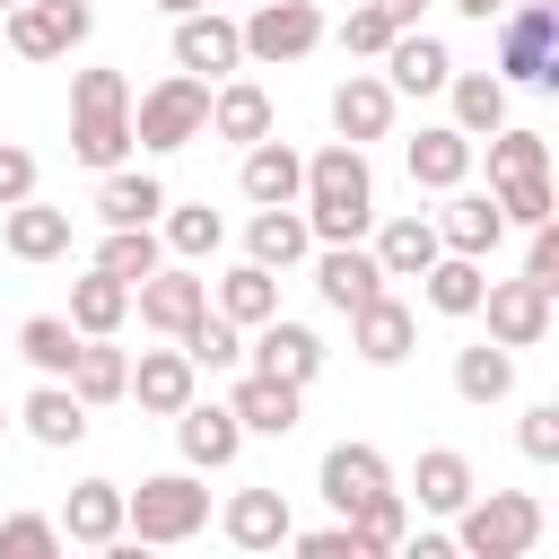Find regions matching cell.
<instances>
[{
  "mask_svg": "<svg viewBox=\"0 0 559 559\" xmlns=\"http://www.w3.org/2000/svg\"><path fill=\"white\" fill-rule=\"evenodd\" d=\"M0 550H9V559H52V550H61V524H52V515H9V524H0Z\"/></svg>",
  "mask_w": 559,
  "mask_h": 559,
  "instance_id": "obj_47",
  "label": "cell"
},
{
  "mask_svg": "<svg viewBox=\"0 0 559 559\" xmlns=\"http://www.w3.org/2000/svg\"><path fill=\"white\" fill-rule=\"evenodd\" d=\"M201 9H218V0H201Z\"/></svg>",
  "mask_w": 559,
  "mask_h": 559,
  "instance_id": "obj_57",
  "label": "cell"
},
{
  "mask_svg": "<svg viewBox=\"0 0 559 559\" xmlns=\"http://www.w3.org/2000/svg\"><path fill=\"white\" fill-rule=\"evenodd\" d=\"M227 411H236V428H245V437H288V428L306 419V384L245 367V376H236V393H227Z\"/></svg>",
  "mask_w": 559,
  "mask_h": 559,
  "instance_id": "obj_14",
  "label": "cell"
},
{
  "mask_svg": "<svg viewBox=\"0 0 559 559\" xmlns=\"http://www.w3.org/2000/svg\"><path fill=\"white\" fill-rule=\"evenodd\" d=\"M192 384H201V367H192V358H183V341H175V349H140V367H131V384H122V393H131L148 419H175V411L192 402Z\"/></svg>",
  "mask_w": 559,
  "mask_h": 559,
  "instance_id": "obj_21",
  "label": "cell"
},
{
  "mask_svg": "<svg viewBox=\"0 0 559 559\" xmlns=\"http://www.w3.org/2000/svg\"><path fill=\"white\" fill-rule=\"evenodd\" d=\"M314 253V227H306V210L297 201H262L253 210V227H245V262H262V271H288V262H306Z\"/></svg>",
  "mask_w": 559,
  "mask_h": 559,
  "instance_id": "obj_23",
  "label": "cell"
},
{
  "mask_svg": "<svg viewBox=\"0 0 559 559\" xmlns=\"http://www.w3.org/2000/svg\"><path fill=\"white\" fill-rule=\"evenodd\" d=\"M480 314H489V341H507V349H542L550 341V288L542 280H489Z\"/></svg>",
  "mask_w": 559,
  "mask_h": 559,
  "instance_id": "obj_10",
  "label": "cell"
},
{
  "mask_svg": "<svg viewBox=\"0 0 559 559\" xmlns=\"http://www.w3.org/2000/svg\"><path fill=\"white\" fill-rule=\"evenodd\" d=\"M210 524V489L192 472H148L140 489H122V542H192Z\"/></svg>",
  "mask_w": 559,
  "mask_h": 559,
  "instance_id": "obj_3",
  "label": "cell"
},
{
  "mask_svg": "<svg viewBox=\"0 0 559 559\" xmlns=\"http://www.w3.org/2000/svg\"><path fill=\"white\" fill-rule=\"evenodd\" d=\"M96 26V0H17L9 9V52L17 61H70Z\"/></svg>",
  "mask_w": 559,
  "mask_h": 559,
  "instance_id": "obj_6",
  "label": "cell"
},
{
  "mask_svg": "<svg viewBox=\"0 0 559 559\" xmlns=\"http://www.w3.org/2000/svg\"><path fill=\"white\" fill-rule=\"evenodd\" d=\"M498 192V218L507 227H542L550 218V175H507V183H489Z\"/></svg>",
  "mask_w": 559,
  "mask_h": 559,
  "instance_id": "obj_45",
  "label": "cell"
},
{
  "mask_svg": "<svg viewBox=\"0 0 559 559\" xmlns=\"http://www.w3.org/2000/svg\"><path fill=\"white\" fill-rule=\"evenodd\" d=\"M157 236H166L175 262H210L218 236H227V218H218L210 201H166V210H157Z\"/></svg>",
  "mask_w": 559,
  "mask_h": 559,
  "instance_id": "obj_38",
  "label": "cell"
},
{
  "mask_svg": "<svg viewBox=\"0 0 559 559\" xmlns=\"http://www.w3.org/2000/svg\"><path fill=\"white\" fill-rule=\"evenodd\" d=\"M332 131H341L349 148H367V140L393 131V87H384V70H349V79L332 87Z\"/></svg>",
  "mask_w": 559,
  "mask_h": 559,
  "instance_id": "obj_19",
  "label": "cell"
},
{
  "mask_svg": "<svg viewBox=\"0 0 559 559\" xmlns=\"http://www.w3.org/2000/svg\"><path fill=\"white\" fill-rule=\"evenodd\" d=\"M157 9H166V17H183V9H201V0H157Z\"/></svg>",
  "mask_w": 559,
  "mask_h": 559,
  "instance_id": "obj_55",
  "label": "cell"
},
{
  "mask_svg": "<svg viewBox=\"0 0 559 559\" xmlns=\"http://www.w3.org/2000/svg\"><path fill=\"white\" fill-rule=\"evenodd\" d=\"M157 262H166L157 227H105V245H96V271H114V280H148Z\"/></svg>",
  "mask_w": 559,
  "mask_h": 559,
  "instance_id": "obj_43",
  "label": "cell"
},
{
  "mask_svg": "<svg viewBox=\"0 0 559 559\" xmlns=\"http://www.w3.org/2000/svg\"><path fill=\"white\" fill-rule=\"evenodd\" d=\"M0 245H9V262H61L70 253V210H52L44 192H26V201L0 210Z\"/></svg>",
  "mask_w": 559,
  "mask_h": 559,
  "instance_id": "obj_17",
  "label": "cell"
},
{
  "mask_svg": "<svg viewBox=\"0 0 559 559\" xmlns=\"http://www.w3.org/2000/svg\"><path fill=\"white\" fill-rule=\"evenodd\" d=\"M314 489L332 498V515H349V507H367L376 489H393V463L367 445V437H341L332 454H323V472H314Z\"/></svg>",
  "mask_w": 559,
  "mask_h": 559,
  "instance_id": "obj_16",
  "label": "cell"
},
{
  "mask_svg": "<svg viewBox=\"0 0 559 559\" xmlns=\"http://www.w3.org/2000/svg\"><path fill=\"white\" fill-rule=\"evenodd\" d=\"M0 437H9V411H0Z\"/></svg>",
  "mask_w": 559,
  "mask_h": 559,
  "instance_id": "obj_56",
  "label": "cell"
},
{
  "mask_svg": "<svg viewBox=\"0 0 559 559\" xmlns=\"http://www.w3.org/2000/svg\"><path fill=\"white\" fill-rule=\"evenodd\" d=\"M542 542V498L533 489H472L454 507V550L463 559H524Z\"/></svg>",
  "mask_w": 559,
  "mask_h": 559,
  "instance_id": "obj_2",
  "label": "cell"
},
{
  "mask_svg": "<svg viewBox=\"0 0 559 559\" xmlns=\"http://www.w3.org/2000/svg\"><path fill=\"white\" fill-rule=\"evenodd\" d=\"M122 384H131V358L114 349V332H105V341H79V358H70V393H79L87 411H105V402H122Z\"/></svg>",
  "mask_w": 559,
  "mask_h": 559,
  "instance_id": "obj_40",
  "label": "cell"
},
{
  "mask_svg": "<svg viewBox=\"0 0 559 559\" xmlns=\"http://www.w3.org/2000/svg\"><path fill=\"white\" fill-rule=\"evenodd\" d=\"M175 341H183V358H192V367H210V376L245 358V323H227L218 306H201V314H192V323H183Z\"/></svg>",
  "mask_w": 559,
  "mask_h": 559,
  "instance_id": "obj_42",
  "label": "cell"
},
{
  "mask_svg": "<svg viewBox=\"0 0 559 559\" xmlns=\"http://www.w3.org/2000/svg\"><path fill=\"white\" fill-rule=\"evenodd\" d=\"M349 349H358L367 367H402V358L419 349V314H411L393 288H376L367 306H349Z\"/></svg>",
  "mask_w": 559,
  "mask_h": 559,
  "instance_id": "obj_11",
  "label": "cell"
},
{
  "mask_svg": "<svg viewBox=\"0 0 559 559\" xmlns=\"http://www.w3.org/2000/svg\"><path fill=\"white\" fill-rule=\"evenodd\" d=\"M262 376H288V384H314L323 376V332L297 323V314H262L253 323V349H245Z\"/></svg>",
  "mask_w": 559,
  "mask_h": 559,
  "instance_id": "obj_13",
  "label": "cell"
},
{
  "mask_svg": "<svg viewBox=\"0 0 559 559\" xmlns=\"http://www.w3.org/2000/svg\"><path fill=\"white\" fill-rule=\"evenodd\" d=\"M17 419H26V437H35V445H52V454H70V445L87 437V402H79L61 376H44V384L17 402Z\"/></svg>",
  "mask_w": 559,
  "mask_h": 559,
  "instance_id": "obj_26",
  "label": "cell"
},
{
  "mask_svg": "<svg viewBox=\"0 0 559 559\" xmlns=\"http://www.w3.org/2000/svg\"><path fill=\"white\" fill-rule=\"evenodd\" d=\"M131 306H140V323H148L157 341H175V332L210 306V280H201L192 262H157L148 280H131Z\"/></svg>",
  "mask_w": 559,
  "mask_h": 559,
  "instance_id": "obj_9",
  "label": "cell"
},
{
  "mask_svg": "<svg viewBox=\"0 0 559 559\" xmlns=\"http://www.w3.org/2000/svg\"><path fill=\"white\" fill-rule=\"evenodd\" d=\"M306 559H358V533H349V515L341 524H323V533H288Z\"/></svg>",
  "mask_w": 559,
  "mask_h": 559,
  "instance_id": "obj_51",
  "label": "cell"
},
{
  "mask_svg": "<svg viewBox=\"0 0 559 559\" xmlns=\"http://www.w3.org/2000/svg\"><path fill=\"white\" fill-rule=\"evenodd\" d=\"M70 157L79 166H122L131 157V96H79L70 105Z\"/></svg>",
  "mask_w": 559,
  "mask_h": 559,
  "instance_id": "obj_12",
  "label": "cell"
},
{
  "mask_svg": "<svg viewBox=\"0 0 559 559\" xmlns=\"http://www.w3.org/2000/svg\"><path fill=\"white\" fill-rule=\"evenodd\" d=\"M297 210H306L314 245H349V236H367V227H376V175H367V148H349V140L314 148V157H306V192H297Z\"/></svg>",
  "mask_w": 559,
  "mask_h": 559,
  "instance_id": "obj_1",
  "label": "cell"
},
{
  "mask_svg": "<svg viewBox=\"0 0 559 559\" xmlns=\"http://www.w3.org/2000/svg\"><path fill=\"white\" fill-rule=\"evenodd\" d=\"M175 70H192V79H227V70H245V35H236V17L227 9H183L175 17Z\"/></svg>",
  "mask_w": 559,
  "mask_h": 559,
  "instance_id": "obj_8",
  "label": "cell"
},
{
  "mask_svg": "<svg viewBox=\"0 0 559 559\" xmlns=\"http://www.w3.org/2000/svg\"><path fill=\"white\" fill-rule=\"evenodd\" d=\"M454 393H463L472 411L507 402V393H515V349H507V341H472V349H454Z\"/></svg>",
  "mask_w": 559,
  "mask_h": 559,
  "instance_id": "obj_32",
  "label": "cell"
},
{
  "mask_svg": "<svg viewBox=\"0 0 559 559\" xmlns=\"http://www.w3.org/2000/svg\"><path fill=\"white\" fill-rule=\"evenodd\" d=\"M472 489H480V480H472V454H454V445H428V454L411 463V498H419L428 515H454Z\"/></svg>",
  "mask_w": 559,
  "mask_h": 559,
  "instance_id": "obj_33",
  "label": "cell"
},
{
  "mask_svg": "<svg viewBox=\"0 0 559 559\" xmlns=\"http://www.w3.org/2000/svg\"><path fill=\"white\" fill-rule=\"evenodd\" d=\"M498 79L507 87H559V9L550 0L498 9Z\"/></svg>",
  "mask_w": 559,
  "mask_h": 559,
  "instance_id": "obj_4",
  "label": "cell"
},
{
  "mask_svg": "<svg viewBox=\"0 0 559 559\" xmlns=\"http://www.w3.org/2000/svg\"><path fill=\"white\" fill-rule=\"evenodd\" d=\"M402 157H411V183H419V192H454V183L472 175V140H463L454 122H428Z\"/></svg>",
  "mask_w": 559,
  "mask_h": 559,
  "instance_id": "obj_30",
  "label": "cell"
},
{
  "mask_svg": "<svg viewBox=\"0 0 559 559\" xmlns=\"http://www.w3.org/2000/svg\"><path fill=\"white\" fill-rule=\"evenodd\" d=\"M61 542H87V550H114L122 542V480H79L61 498Z\"/></svg>",
  "mask_w": 559,
  "mask_h": 559,
  "instance_id": "obj_24",
  "label": "cell"
},
{
  "mask_svg": "<svg viewBox=\"0 0 559 559\" xmlns=\"http://www.w3.org/2000/svg\"><path fill=\"white\" fill-rule=\"evenodd\" d=\"M236 35H245V61L280 70V61H306V52L323 44V9H314V0H262Z\"/></svg>",
  "mask_w": 559,
  "mask_h": 559,
  "instance_id": "obj_7",
  "label": "cell"
},
{
  "mask_svg": "<svg viewBox=\"0 0 559 559\" xmlns=\"http://www.w3.org/2000/svg\"><path fill=\"white\" fill-rule=\"evenodd\" d=\"M26 192H35V148L0 140V210H9V201H26Z\"/></svg>",
  "mask_w": 559,
  "mask_h": 559,
  "instance_id": "obj_50",
  "label": "cell"
},
{
  "mask_svg": "<svg viewBox=\"0 0 559 559\" xmlns=\"http://www.w3.org/2000/svg\"><path fill=\"white\" fill-rule=\"evenodd\" d=\"M515 445H524L533 463H559V402H533L524 428H515Z\"/></svg>",
  "mask_w": 559,
  "mask_h": 559,
  "instance_id": "obj_48",
  "label": "cell"
},
{
  "mask_svg": "<svg viewBox=\"0 0 559 559\" xmlns=\"http://www.w3.org/2000/svg\"><path fill=\"white\" fill-rule=\"evenodd\" d=\"M236 192H245L253 210H262V201H297V192H306V157L262 131V140L245 148V166H236Z\"/></svg>",
  "mask_w": 559,
  "mask_h": 559,
  "instance_id": "obj_25",
  "label": "cell"
},
{
  "mask_svg": "<svg viewBox=\"0 0 559 559\" xmlns=\"http://www.w3.org/2000/svg\"><path fill=\"white\" fill-rule=\"evenodd\" d=\"M480 288H489V271H480L472 253H437V262L419 271V297H428L437 314H454V323L480 314Z\"/></svg>",
  "mask_w": 559,
  "mask_h": 559,
  "instance_id": "obj_35",
  "label": "cell"
},
{
  "mask_svg": "<svg viewBox=\"0 0 559 559\" xmlns=\"http://www.w3.org/2000/svg\"><path fill=\"white\" fill-rule=\"evenodd\" d=\"M445 96H454V131H463V140H489V131L507 122V79H498V70H454Z\"/></svg>",
  "mask_w": 559,
  "mask_h": 559,
  "instance_id": "obj_34",
  "label": "cell"
},
{
  "mask_svg": "<svg viewBox=\"0 0 559 559\" xmlns=\"http://www.w3.org/2000/svg\"><path fill=\"white\" fill-rule=\"evenodd\" d=\"M175 445H183L192 472H227V463L245 454V428H236L227 402H201V393H192V402L175 411Z\"/></svg>",
  "mask_w": 559,
  "mask_h": 559,
  "instance_id": "obj_15",
  "label": "cell"
},
{
  "mask_svg": "<svg viewBox=\"0 0 559 559\" xmlns=\"http://www.w3.org/2000/svg\"><path fill=\"white\" fill-rule=\"evenodd\" d=\"M454 9H463V17H480V26H489V17H498V9H507V0H454Z\"/></svg>",
  "mask_w": 559,
  "mask_h": 559,
  "instance_id": "obj_54",
  "label": "cell"
},
{
  "mask_svg": "<svg viewBox=\"0 0 559 559\" xmlns=\"http://www.w3.org/2000/svg\"><path fill=\"white\" fill-rule=\"evenodd\" d=\"M210 306L227 314V323H262V314H280V271H262V262H236V271H218V288H210Z\"/></svg>",
  "mask_w": 559,
  "mask_h": 559,
  "instance_id": "obj_37",
  "label": "cell"
},
{
  "mask_svg": "<svg viewBox=\"0 0 559 559\" xmlns=\"http://www.w3.org/2000/svg\"><path fill=\"white\" fill-rule=\"evenodd\" d=\"M314 288H323V306L332 314H349V306H367L376 288H384V262L349 236V245H314Z\"/></svg>",
  "mask_w": 559,
  "mask_h": 559,
  "instance_id": "obj_20",
  "label": "cell"
},
{
  "mask_svg": "<svg viewBox=\"0 0 559 559\" xmlns=\"http://www.w3.org/2000/svg\"><path fill=\"white\" fill-rule=\"evenodd\" d=\"M0 9H17V0H0Z\"/></svg>",
  "mask_w": 559,
  "mask_h": 559,
  "instance_id": "obj_58",
  "label": "cell"
},
{
  "mask_svg": "<svg viewBox=\"0 0 559 559\" xmlns=\"http://www.w3.org/2000/svg\"><path fill=\"white\" fill-rule=\"evenodd\" d=\"M210 131H218V140H236V148H253V140L271 131V87L227 70V79L210 87Z\"/></svg>",
  "mask_w": 559,
  "mask_h": 559,
  "instance_id": "obj_28",
  "label": "cell"
},
{
  "mask_svg": "<svg viewBox=\"0 0 559 559\" xmlns=\"http://www.w3.org/2000/svg\"><path fill=\"white\" fill-rule=\"evenodd\" d=\"M376 262H384V280H419L445 245H437V218H419V210H402V218H384L376 227V245H367Z\"/></svg>",
  "mask_w": 559,
  "mask_h": 559,
  "instance_id": "obj_31",
  "label": "cell"
},
{
  "mask_svg": "<svg viewBox=\"0 0 559 559\" xmlns=\"http://www.w3.org/2000/svg\"><path fill=\"white\" fill-rule=\"evenodd\" d=\"M498 236H507V218H498V192H463V183H454V201L437 210V245H445V253H472V262H489V253H498Z\"/></svg>",
  "mask_w": 559,
  "mask_h": 559,
  "instance_id": "obj_22",
  "label": "cell"
},
{
  "mask_svg": "<svg viewBox=\"0 0 559 559\" xmlns=\"http://www.w3.org/2000/svg\"><path fill=\"white\" fill-rule=\"evenodd\" d=\"M349 533H358V559H393L402 533H411V498L402 489H376L367 507H349Z\"/></svg>",
  "mask_w": 559,
  "mask_h": 559,
  "instance_id": "obj_41",
  "label": "cell"
},
{
  "mask_svg": "<svg viewBox=\"0 0 559 559\" xmlns=\"http://www.w3.org/2000/svg\"><path fill=\"white\" fill-rule=\"evenodd\" d=\"M210 131V79H192V70H166L140 105H131V148H192Z\"/></svg>",
  "mask_w": 559,
  "mask_h": 559,
  "instance_id": "obj_5",
  "label": "cell"
},
{
  "mask_svg": "<svg viewBox=\"0 0 559 559\" xmlns=\"http://www.w3.org/2000/svg\"><path fill=\"white\" fill-rule=\"evenodd\" d=\"M376 61H384V87H393V96H437V87L454 79V52H445L437 35H419V26H402Z\"/></svg>",
  "mask_w": 559,
  "mask_h": 559,
  "instance_id": "obj_18",
  "label": "cell"
},
{
  "mask_svg": "<svg viewBox=\"0 0 559 559\" xmlns=\"http://www.w3.org/2000/svg\"><path fill=\"white\" fill-rule=\"evenodd\" d=\"M524 280H542V288L559 297V227H550V218H542L533 245H524Z\"/></svg>",
  "mask_w": 559,
  "mask_h": 559,
  "instance_id": "obj_49",
  "label": "cell"
},
{
  "mask_svg": "<svg viewBox=\"0 0 559 559\" xmlns=\"http://www.w3.org/2000/svg\"><path fill=\"white\" fill-rule=\"evenodd\" d=\"M157 210H166L157 175H140V166H105L96 175V218L105 227H157Z\"/></svg>",
  "mask_w": 559,
  "mask_h": 559,
  "instance_id": "obj_29",
  "label": "cell"
},
{
  "mask_svg": "<svg viewBox=\"0 0 559 559\" xmlns=\"http://www.w3.org/2000/svg\"><path fill=\"white\" fill-rule=\"evenodd\" d=\"M507 175H550V140L498 122V131H489V183H507Z\"/></svg>",
  "mask_w": 559,
  "mask_h": 559,
  "instance_id": "obj_44",
  "label": "cell"
},
{
  "mask_svg": "<svg viewBox=\"0 0 559 559\" xmlns=\"http://www.w3.org/2000/svg\"><path fill=\"white\" fill-rule=\"evenodd\" d=\"M79 341H87V332H79L70 314H26V323H17V358H26L35 376H61V384H70V358H79Z\"/></svg>",
  "mask_w": 559,
  "mask_h": 559,
  "instance_id": "obj_39",
  "label": "cell"
},
{
  "mask_svg": "<svg viewBox=\"0 0 559 559\" xmlns=\"http://www.w3.org/2000/svg\"><path fill=\"white\" fill-rule=\"evenodd\" d=\"M70 323H79L87 341L122 332V323H131V280H114V271H87V280H70Z\"/></svg>",
  "mask_w": 559,
  "mask_h": 559,
  "instance_id": "obj_36",
  "label": "cell"
},
{
  "mask_svg": "<svg viewBox=\"0 0 559 559\" xmlns=\"http://www.w3.org/2000/svg\"><path fill=\"white\" fill-rule=\"evenodd\" d=\"M393 35H402V26H393L384 9H367V0H358V9L341 17V52H358V61H376V52L393 44Z\"/></svg>",
  "mask_w": 559,
  "mask_h": 559,
  "instance_id": "obj_46",
  "label": "cell"
},
{
  "mask_svg": "<svg viewBox=\"0 0 559 559\" xmlns=\"http://www.w3.org/2000/svg\"><path fill=\"white\" fill-rule=\"evenodd\" d=\"M218 533H227L236 550H280V542L297 533V515H288V498H280V489H236V498H227V515H218Z\"/></svg>",
  "mask_w": 559,
  "mask_h": 559,
  "instance_id": "obj_27",
  "label": "cell"
},
{
  "mask_svg": "<svg viewBox=\"0 0 559 559\" xmlns=\"http://www.w3.org/2000/svg\"><path fill=\"white\" fill-rule=\"evenodd\" d=\"M367 9H384L393 26H419V9H428V0H367Z\"/></svg>",
  "mask_w": 559,
  "mask_h": 559,
  "instance_id": "obj_53",
  "label": "cell"
},
{
  "mask_svg": "<svg viewBox=\"0 0 559 559\" xmlns=\"http://www.w3.org/2000/svg\"><path fill=\"white\" fill-rule=\"evenodd\" d=\"M411 559H454V533H402Z\"/></svg>",
  "mask_w": 559,
  "mask_h": 559,
  "instance_id": "obj_52",
  "label": "cell"
}]
</instances>
